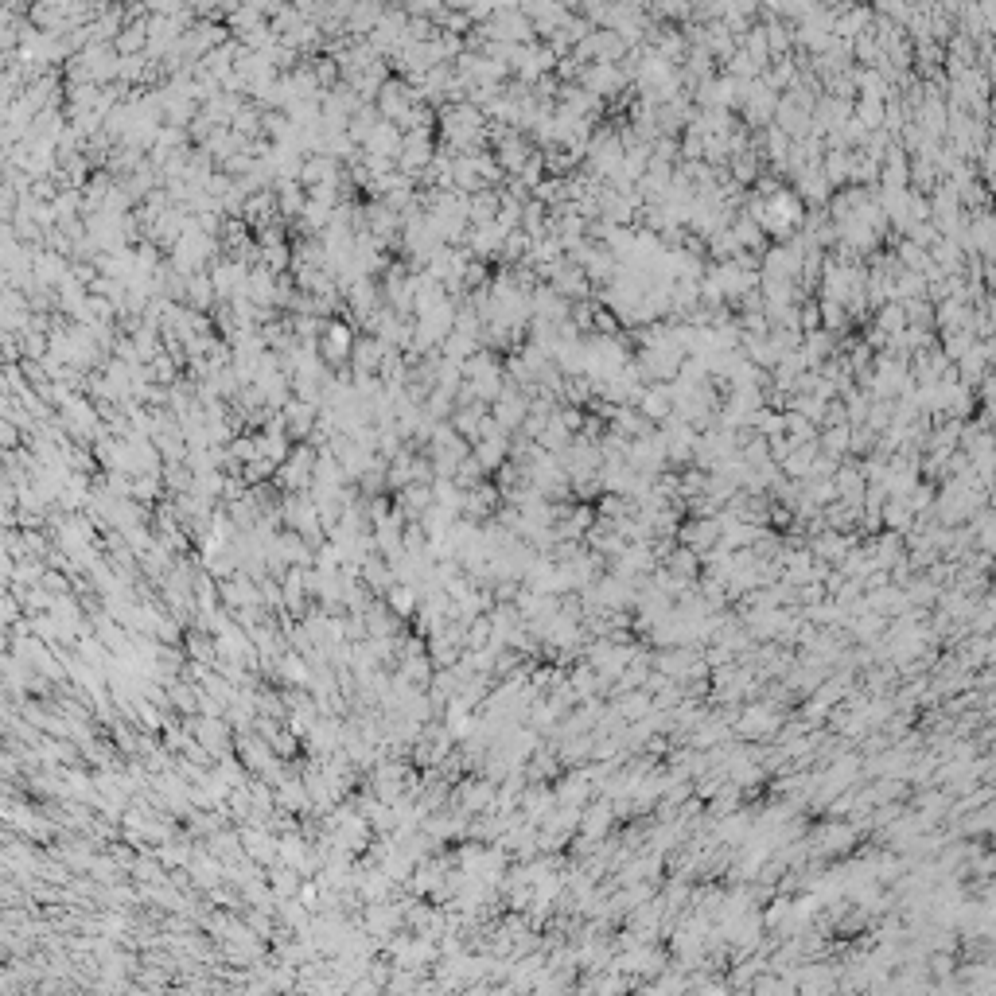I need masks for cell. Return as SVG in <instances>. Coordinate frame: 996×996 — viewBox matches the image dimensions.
Masks as SVG:
<instances>
[{"mask_svg": "<svg viewBox=\"0 0 996 996\" xmlns=\"http://www.w3.org/2000/svg\"><path fill=\"white\" fill-rule=\"evenodd\" d=\"M355 343H358V335H355V327H351V323L335 320V316L323 323L320 355H323V362H327L331 370H343V366H351Z\"/></svg>", "mask_w": 996, "mask_h": 996, "instance_id": "1", "label": "cell"}, {"mask_svg": "<svg viewBox=\"0 0 996 996\" xmlns=\"http://www.w3.org/2000/svg\"><path fill=\"white\" fill-rule=\"evenodd\" d=\"M390 351L393 347L386 339H378V335H358L355 355H351V370H355V374H382Z\"/></svg>", "mask_w": 996, "mask_h": 996, "instance_id": "2", "label": "cell"}, {"mask_svg": "<svg viewBox=\"0 0 996 996\" xmlns=\"http://www.w3.org/2000/svg\"><path fill=\"white\" fill-rule=\"evenodd\" d=\"M491 417H495L498 425L510 432V428L526 425V417H530V401H526L518 390H502L498 393V401L491 405Z\"/></svg>", "mask_w": 996, "mask_h": 996, "instance_id": "3", "label": "cell"}, {"mask_svg": "<svg viewBox=\"0 0 996 996\" xmlns=\"http://www.w3.org/2000/svg\"><path fill=\"white\" fill-rule=\"evenodd\" d=\"M405 12H409V16H421V20H432V24H436V20H440V16L448 12V4H444V0H405Z\"/></svg>", "mask_w": 996, "mask_h": 996, "instance_id": "4", "label": "cell"}]
</instances>
